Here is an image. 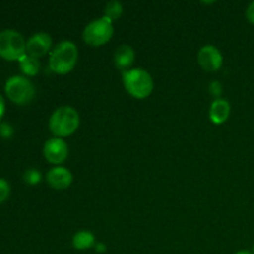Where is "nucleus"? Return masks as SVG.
I'll use <instances>...</instances> for the list:
<instances>
[{"mask_svg": "<svg viewBox=\"0 0 254 254\" xmlns=\"http://www.w3.org/2000/svg\"><path fill=\"white\" fill-rule=\"evenodd\" d=\"M78 61V50L72 41H62L52 50L49 66L57 74H66L74 68Z\"/></svg>", "mask_w": 254, "mask_h": 254, "instance_id": "f257e3e1", "label": "nucleus"}, {"mask_svg": "<svg viewBox=\"0 0 254 254\" xmlns=\"http://www.w3.org/2000/svg\"><path fill=\"white\" fill-rule=\"evenodd\" d=\"M50 130L56 138L72 135L79 127V114L74 108L64 106L57 108L50 118Z\"/></svg>", "mask_w": 254, "mask_h": 254, "instance_id": "f03ea898", "label": "nucleus"}, {"mask_svg": "<svg viewBox=\"0 0 254 254\" xmlns=\"http://www.w3.org/2000/svg\"><path fill=\"white\" fill-rule=\"evenodd\" d=\"M123 83L126 91L131 97L144 99L153 92L154 82L150 73L143 68H133L123 72Z\"/></svg>", "mask_w": 254, "mask_h": 254, "instance_id": "7ed1b4c3", "label": "nucleus"}, {"mask_svg": "<svg viewBox=\"0 0 254 254\" xmlns=\"http://www.w3.org/2000/svg\"><path fill=\"white\" fill-rule=\"evenodd\" d=\"M113 32V21L103 16L93 20L84 27L83 40L91 46H102L112 39Z\"/></svg>", "mask_w": 254, "mask_h": 254, "instance_id": "20e7f679", "label": "nucleus"}, {"mask_svg": "<svg viewBox=\"0 0 254 254\" xmlns=\"http://www.w3.org/2000/svg\"><path fill=\"white\" fill-rule=\"evenodd\" d=\"M26 54L24 36L12 29L0 31V56L6 60H19Z\"/></svg>", "mask_w": 254, "mask_h": 254, "instance_id": "39448f33", "label": "nucleus"}, {"mask_svg": "<svg viewBox=\"0 0 254 254\" xmlns=\"http://www.w3.org/2000/svg\"><path fill=\"white\" fill-rule=\"evenodd\" d=\"M5 92L14 103L27 104L34 98L35 87L26 77L11 76L5 83Z\"/></svg>", "mask_w": 254, "mask_h": 254, "instance_id": "423d86ee", "label": "nucleus"}, {"mask_svg": "<svg viewBox=\"0 0 254 254\" xmlns=\"http://www.w3.org/2000/svg\"><path fill=\"white\" fill-rule=\"evenodd\" d=\"M197 61L202 69L207 72H215L222 67L223 57L220 50L213 45H206L201 47L197 54Z\"/></svg>", "mask_w": 254, "mask_h": 254, "instance_id": "0eeeda50", "label": "nucleus"}, {"mask_svg": "<svg viewBox=\"0 0 254 254\" xmlns=\"http://www.w3.org/2000/svg\"><path fill=\"white\" fill-rule=\"evenodd\" d=\"M44 155L51 164H62L68 155V145L61 138L49 139L44 145Z\"/></svg>", "mask_w": 254, "mask_h": 254, "instance_id": "6e6552de", "label": "nucleus"}, {"mask_svg": "<svg viewBox=\"0 0 254 254\" xmlns=\"http://www.w3.org/2000/svg\"><path fill=\"white\" fill-rule=\"evenodd\" d=\"M51 44L52 40L49 34L37 32L34 36L30 37L29 41L26 42V54L39 59V57L45 56L49 52V50L51 49Z\"/></svg>", "mask_w": 254, "mask_h": 254, "instance_id": "1a4fd4ad", "label": "nucleus"}, {"mask_svg": "<svg viewBox=\"0 0 254 254\" xmlns=\"http://www.w3.org/2000/svg\"><path fill=\"white\" fill-rule=\"evenodd\" d=\"M46 181L55 190H64L71 186L73 176L68 169L64 166H56L50 169L49 173L46 174Z\"/></svg>", "mask_w": 254, "mask_h": 254, "instance_id": "9d476101", "label": "nucleus"}, {"mask_svg": "<svg viewBox=\"0 0 254 254\" xmlns=\"http://www.w3.org/2000/svg\"><path fill=\"white\" fill-rule=\"evenodd\" d=\"M231 106L225 99L217 98L210 107V119L215 124H223L230 118Z\"/></svg>", "mask_w": 254, "mask_h": 254, "instance_id": "9b49d317", "label": "nucleus"}, {"mask_svg": "<svg viewBox=\"0 0 254 254\" xmlns=\"http://www.w3.org/2000/svg\"><path fill=\"white\" fill-rule=\"evenodd\" d=\"M134 59H135V52L129 45H121L114 52V64L118 69L123 72L133 64Z\"/></svg>", "mask_w": 254, "mask_h": 254, "instance_id": "f8f14e48", "label": "nucleus"}, {"mask_svg": "<svg viewBox=\"0 0 254 254\" xmlns=\"http://www.w3.org/2000/svg\"><path fill=\"white\" fill-rule=\"evenodd\" d=\"M72 245L78 251L89 250V248L96 246V237H94L93 233L88 232V231H81V232H77L73 236Z\"/></svg>", "mask_w": 254, "mask_h": 254, "instance_id": "ddd939ff", "label": "nucleus"}, {"mask_svg": "<svg viewBox=\"0 0 254 254\" xmlns=\"http://www.w3.org/2000/svg\"><path fill=\"white\" fill-rule=\"evenodd\" d=\"M19 66L21 71L27 76H35L40 71V62L36 57L25 54L19 59Z\"/></svg>", "mask_w": 254, "mask_h": 254, "instance_id": "4468645a", "label": "nucleus"}, {"mask_svg": "<svg viewBox=\"0 0 254 254\" xmlns=\"http://www.w3.org/2000/svg\"><path fill=\"white\" fill-rule=\"evenodd\" d=\"M123 14V5L119 1H109L104 7V17L109 19L111 21L118 20Z\"/></svg>", "mask_w": 254, "mask_h": 254, "instance_id": "2eb2a0df", "label": "nucleus"}, {"mask_svg": "<svg viewBox=\"0 0 254 254\" xmlns=\"http://www.w3.org/2000/svg\"><path fill=\"white\" fill-rule=\"evenodd\" d=\"M22 179H24L25 183L30 184V185H36V184H39L41 181V174L36 169L30 168L25 171L24 175H22Z\"/></svg>", "mask_w": 254, "mask_h": 254, "instance_id": "dca6fc26", "label": "nucleus"}, {"mask_svg": "<svg viewBox=\"0 0 254 254\" xmlns=\"http://www.w3.org/2000/svg\"><path fill=\"white\" fill-rule=\"evenodd\" d=\"M9 193H10V186L9 184H7V181L4 180V179H0V202L6 200Z\"/></svg>", "mask_w": 254, "mask_h": 254, "instance_id": "f3484780", "label": "nucleus"}, {"mask_svg": "<svg viewBox=\"0 0 254 254\" xmlns=\"http://www.w3.org/2000/svg\"><path fill=\"white\" fill-rule=\"evenodd\" d=\"M12 127L7 123H0V135L2 138H10L12 135Z\"/></svg>", "mask_w": 254, "mask_h": 254, "instance_id": "a211bd4d", "label": "nucleus"}, {"mask_svg": "<svg viewBox=\"0 0 254 254\" xmlns=\"http://www.w3.org/2000/svg\"><path fill=\"white\" fill-rule=\"evenodd\" d=\"M246 16H247L248 21L254 24V1L248 5L247 10H246Z\"/></svg>", "mask_w": 254, "mask_h": 254, "instance_id": "6ab92c4d", "label": "nucleus"}, {"mask_svg": "<svg viewBox=\"0 0 254 254\" xmlns=\"http://www.w3.org/2000/svg\"><path fill=\"white\" fill-rule=\"evenodd\" d=\"M4 112H5V102H4V98H2V96L0 94V119H1L2 116H4Z\"/></svg>", "mask_w": 254, "mask_h": 254, "instance_id": "aec40b11", "label": "nucleus"}, {"mask_svg": "<svg viewBox=\"0 0 254 254\" xmlns=\"http://www.w3.org/2000/svg\"><path fill=\"white\" fill-rule=\"evenodd\" d=\"M96 250H97V252L102 253L106 251V246H104L103 243H98V245H96Z\"/></svg>", "mask_w": 254, "mask_h": 254, "instance_id": "412c9836", "label": "nucleus"}, {"mask_svg": "<svg viewBox=\"0 0 254 254\" xmlns=\"http://www.w3.org/2000/svg\"><path fill=\"white\" fill-rule=\"evenodd\" d=\"M235 254H252L251 252H248V251H240V252L235 253Z\"/></svg>", "mask_w": 254, "mask_h": 254, "instance_id": "4be33fe9", "label": "nucleus"}, {"mask_svg": "<svg viewBox=\"0 0 254 254\" xmlns=\"http://www.w3.org/2000/svg\"><path fill=\"white\" fill-rule=\"evenodd\" d=\"M253 252H254V248H253Z\"/></svg>", "mask_w": 254, "mask_h": 254, "instance_id": "5701e85b", "label": "nucleus"}]
</instances>
